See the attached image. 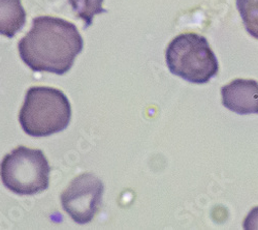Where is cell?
<instances>
[{"label": "cell", "mask_w": 258, "mask_h": 230, "mask_svg": "<svg viewBox=\"0 0 258 230\" xmlns=\"http://www.w3.org/2000/svg\"><path fill=\"white\" fill-rule=\"evenodd\" d=\"M222 104L240 115L258 114V82L235 79L221 88Z\"/></svg>", "instance_id": "8992f818"}, {"label": "cell", "mask_w": 258, "mask_h": 230, "mask_svg": "<svg viewBox=\"0 0 258 230\" xmlns=\"http://www.w3.org/2000/svg\"><path fill=\"white\" fill-rule=\"evenodd\" d=\"M25 22L26 12L21 0H0V35L14 37Z\"/></svg>", "instance_id": "52a82bcc"}, {"label": "cell", "mask_w": 258, "mask_h": 230, "mask_svg": "<svg viewBox=\"0 0 258 230\" xmlns=\"http://www.w3.org/2000/svg\"><path fill=\"white\" fill-rule=\"evenodd\" d=\"M236 8L248 33L258 39V0H236Z\"/></svg>", "instance_id": "9c48e42d"}, {"label": "cell", "mask_w": 258, "mask_h": 230, "mask_svg": "<svg viewBox=\"0 0 258 230\" xmlns=\"http://www.w3.org/2000/svg\"><path fill=\"white\" fill-rule=\"evenodd\" d=\"M168 70L190 83L206 84L217 75L219 65L206 37L182 33L170 41L165 51Z\"/></svg>", "instance_id": "3957f363"}, {"label": "cell", "mask_w": 258, "mask_h": 230, "mask_svg": "<svg viewBox=\"0 0 258 230\" xmlns=\"http://www.w3.org/2000/svg\"><path fill=\"white\" fill-rule=\"evenodd\" d=\"M103 190L102 181L94 174H81L63 191L61 195L63 210L77 224H88L99 210Z\"/></svg>", "instance_id": "5b68a950"}, {"label": "cell", "mask_w": 258, "mask_h": 230, "mask_svg": "<svg viewBox=\"0 0 258 230\" xmlns=\"http://www.w3.org/2000/svg\"><path fill=\"white\" fill-rule=\"evenodd\" d=\"M71 104L63 91L53 87H31L19 114L21 127L32 137H47L68 128Z\"/></svg>", "instance_id": "7a4b0ae2"}, {"label": "cell", "mask_w": 258, "mask_h": 230, "mask_svg": "<svg viewBox=\"0 0 258 230\" xmlns=\"http://www.w3.org/2000/svg\"><path fill=\"white\" fill-rule=\"evenodd\" d=\"M51 167L40 150L20 145L5 156L0 164L3 183L19 195H33L46 190Z\"/></svg>", "instance_id": "277c9868"}, {"label": "cell", "mask_w": 258, "mask_h": 230, "mask_svg": "<svg viewBox=\"0 0 258 230\" xmlns=\"http://www.w3.org/2000/svg\"><path fill=\"white\" fill-rule=\"evenodd\" d=\"M84 40L69 21L51 16L36 17L30 31L18 44L21 59L34 72L64 75L81 53Z\"/></svg>", "instance_id": "6da1fadb"}, {"label": "cell", "mask_w": 258, "mask_h": 230, "mask_svg": "<svg viewBox=\"0 0 258 230\" xmlns=\"http://www.w3.org/2000/svg\"><path fill=\"white\" fill-rule=\"evenodd\" d=\"M69 2L77 16L84 21L85 28H88L92 24L94 16L106 12L102 7L103 0H69Z\"/></svg>", "instance_id": "ba28073f"}, {"label": "cell", "mask_w": 258, "mask_h": 230, "mask_svg": "<svg viewBox=\"0 0 258 230\" xmlns=\"http://www.w3.org/2000/svg\"><path fill=\"white\" fill-rule=\"evenodd\" d=\"M244 228L249 229H258V207L253 208L248 217L244 222Z\"/></svg>", "instance_id": "30bf717a"}]
</instances>
